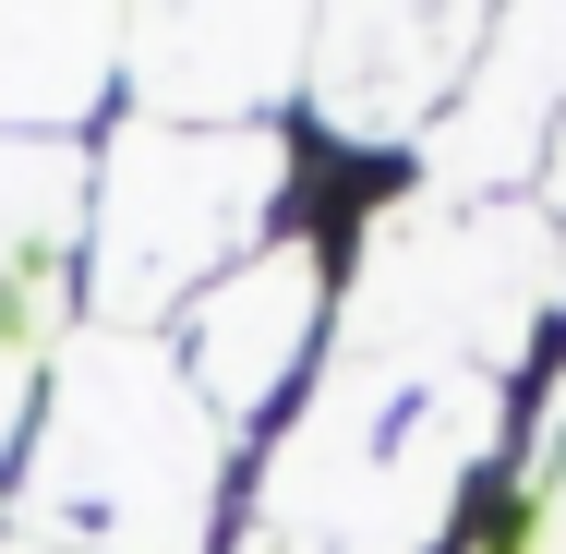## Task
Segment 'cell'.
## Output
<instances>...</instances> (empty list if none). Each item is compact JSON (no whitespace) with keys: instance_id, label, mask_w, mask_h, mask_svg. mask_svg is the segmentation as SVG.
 <instances>
[{"instance_id":"6da1fadb","label":"cell","mask_w":566,"mask_h":554,"mask_svg":"<svg viewBox=\"0 0 566 554\" xmlns=\"http://www.w3.org/2000/svg\"><path fill=\"white\" fill-rule=\"evenodd\" d=\"M265 326L277 337H314V265L290 253V265H241L218 302L193 314V337H181V362H193V386L218 398V410H253V398H277V349H265Z\"/></svg>"}]
</instances>
